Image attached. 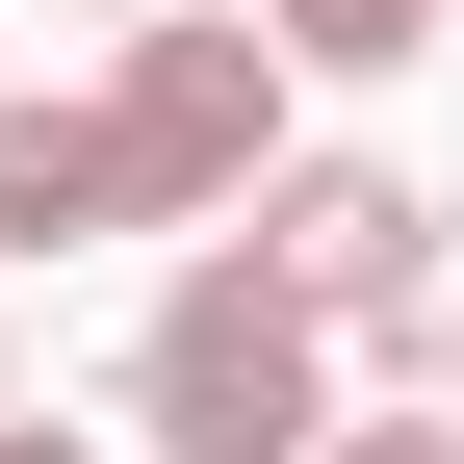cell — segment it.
I'll return each instance as SVG.
<instances>
[{
	"label": "cell",
	"instance_id": "2",
	"mask_svg": "<svg viewBox=\"0 0 464 464\" xmlns=\"http://www.w3.org/2000/svg\"><path fill=\"white\" fill-rule=\"evenodd\" d=\"M130 52V78H103V155H130V232H232L284 181V78H310V52L258 26V0H232V26H181V0H155V26H103Z\"/></svg>",
	"mask_w": 464,
	"mask_h": 464
},
{
	"label": "cell",
	"instance_id": "3",
	"mask_svg": "<svg viewBox=\"0 0 464 464\" xmlns=\"http://www.w3.org/2000/svg\"><path fill=\"white\" fill-rule=\"evenodd\" d=\"M232 232L335 310V362H439V181H387V155H284Z\"/></svg>",
	"mask_w": 464,
	"mask_h": 464
},
{
	"label": "cell",
	"instance_id": "1",
	"mask_svg": "<svg viewBox=\"0 0 464 464\" xmlns=\"http://www.w3.org/2000/svg\"><path fill=\"white\" fill-rule=\"evenodd\" d=\"M362 387H335V310L258 258V232H207L181 284H155V335H130V439L155 464H310Z\"/></svg>",
	"mask_w": 464,
	"mask_h": 464
},
{
	"label": "cell",
	"instance_id": "4",
	"mask_svg": "<svg viewBox=\"0 0 464 464\" xmlns=\"http://www.w3.org/2000/svg\"><path fill=\"white\" fill-rule=\"evenodd\" d=\"M78 232H130L103 103H0V258H78Z\"/></svg>",
	"mask_w": 464,
	"mask_h": 464
},
{
	"label": "cell",
	"instance_id": "5",
	"mask_svg": "<svg viewBox=\"0 0 464 464\" xmlns=\"http://www.w3.org/2000/svg\"><path fill=\"white\" fill-rule=\"evenodd\" d=\"M310 78H413V52H464V0H258Z\"/></svg>",
	"mask_w": 464,
	"mask_h": 464
},
{
	"label": "cell",
	"instance_id": "8",
	"mask_svg": "<svg viewBox=\"0 0 464 464\" xmlns=\"http://www.w3.org/2000/svg\"><path fill=\"white\" fill-rule=\"evenodd\" d=\"M52 26H155V0H52Z\"/></svg>",
	"mask_w": 464,
	"mask_h": 464
},
{
	"label": "cell",
	"instance_id": "6",
	"mask_svg": "<svg viewBox=\"0 0 464 464\" xmlns=\"http://www.w3.org/2000/svg\"><path fill=\"white\" fill-rule=\"evenodd\" d=\"M310 464H464V439H439V413H335Z\"/></svg>",
	"mask_w": 464,
	"mask_h": 464
},
{
	"label": "cell",
	"instance_id": "7",
	"mask_svg": "<svg viewBox=\"0 0 464 464\" xmlns=\"http://www.w3.org/2000/svg\"><path fill=\"white\" fill-rule=\"evenodd\" d=\"M0 464H103V439H52V413H26V387H0Z\"/></svg>",
	"mask_w": 464,
	"mask_h": 464
},
{
	"label": "cell",
	"instance_id": "9",
	"mask_svg": "<svg viewBox=\"0 0 464 464\" xmlns=\"http://www.w3.org/2000/svg\"><path fill=\"white\" fill-rule=\"evenodd\" d=\"M0 387H26V335H0Z\"/></svg>",
	"mask_w": 464,
	"mask_h": 464
}]
</instances>
